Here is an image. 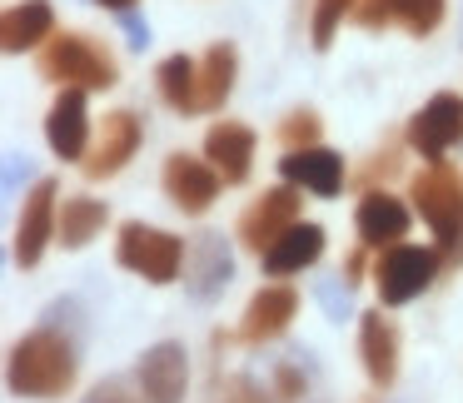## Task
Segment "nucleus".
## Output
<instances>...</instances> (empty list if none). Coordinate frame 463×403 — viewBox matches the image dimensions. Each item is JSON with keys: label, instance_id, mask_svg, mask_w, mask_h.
<instances>
[{"label": "nucleus", "instance_id": "nucleus-1", "mask_svg": "<svg viewBox=\"0 0 463 403\" xmlns=\"http://www.w3.org/2000/svg\"><path fill=\"white\" fill-rule=\"evenodd\" d=\"M5 379H11V393H21V398H55V393H65L71 379H75L71 339H61L55 329L25 333V339L11 349Z\"/></svg>", "mask_w": 463, "mask_h": 403}, {"label": "nucleus", "instance_id": "nucleus-2", "mask_svg": "<svg viewBox=\"0 0 463 403\" xmlns=\"http://www.w3.org/2000/svg\"><path fill=\"white\" fill-rule=\"evenodd\" d=\"M413 204H419V214L429 220V230L439 234L443 249H458L463 244V180L458 170H449V164H433V170H423L419 180H413Z\"/></svg>", "mask_w": 463, "mask_h": 403}, {"label": "nucleus", "instance_id": "nucleus-3", "mask_svg": "<svg viewBox=\"0 0 463 403\" xmlns=\"http://www.w3.org/2000/svg\"><path fill=\"white\" fill-rule=\"evenodd\" d=\"M41 70L51 80H61L65 90H105V85H115V61L90 35H61V41H51V51L41 55Z\"/></svg>", "mask_w": 463, "mask_h": 403}, {"label": "nucleus", "instance_id": "nucleus-4", "mask_svg": "<svg viewBox=\"0 0 463 403\" xmlns=\"http://www.w3.org/2000/svg\"><path fill=\"white\" fill-rule=\"evenodd\" d=\"M120 264L145 274L150 284H170L184 264V244L165 230H150V224H125L120 230Z\"/></svg>", "mask_w": 463, "mask_h": 403}, {"label": "nucleus", "instance_id": "nucleus-5", "mask_svg": "<svg viewBox=\"0 0 463 403\" xmlns=\"http://www.w3.org/2000/svg\"><path fill=\"white\" fill-rule=\"evenodd\" d=\"M433 269H439V259H433L429 249H413V244H399V249H389V254L379 259V269H373L379 299L389 304V309H399V304L419 299V294L433 284Z\"/></svg>", "mask_w": 463, "mask_h": 403}, {"label": "nucleus", "instance_id": "nucleus-6", "mask_svg": "<svg viewBox=\"0 0 463 403\" xmlns=\"http://www.w3.org/2000/svg\"><path fill=\"white\" fill-rule=\"evenodd\" d=\"M299 224V184H274V190H264L260 200L244 210V220H240V239L250 244V249H269L274 239H279L284 230H294Z\"/></svg>", "mask_w": 463, "mask_h": 403}, {"label": "nucleus", "instance_id": "nucleus-7", "mask_svg": "<svg viewBox=\"0 0 463 403\" xmlns=\"http://www.w3.org/2000/svg\"><path fill=\"white\" fill-rule=\"evenodd\" d=\"M458 140H463V100L458 95H433L409 125V145L423 160H443Z\"/></svg>", "mask_w": 463, "mask_h": 403}, {"label": "nucleus", "instance_id": "nucleus-8", "mask_svg": "<svg viewBox=\"0 0 463 403\" xmlns=\"http://www.w3.org/2000/svg\"><path fill=\"white\" fill-rule=\"evenodd\" d=\"M55 220H61V184L41 180L31 194H25V214H21V230H15V264H41L45 244L55 234Z\"/></svg>", "mask_w": 463, "mask_h": 403}, {"label": "nucleus", "instance_id": "nucleus-9", "mask_svg": "<svg viewBox=\"0 0 463 403\" xmlns=\"http://www.w3.org/2000/svg\"><path fill=\"white\" fill-rule=\"evenodd\" d=\"M140 398L145 403H180L184 398V383H190V359H184L180 343H155V349L140 353Z\"/></svg>", "mask_w": 463, "mask_h": 403}, {"label": "nucleus", "instance_id": "nucleus-10", "mask_svg": "<svg viewBox=\"0 0 463 403\" xmlns=\"http://www.w3.org/2000/svg\"><path fill=\"white\" fill-rule=\"evenodd\" d=\"M220 170L204 160H194V155H170V164H165V190H170V200L180 204L184 214H204L214 204V194H220Z\"/></svg>", "mask_w": 463, "mask_h": 403}, {"label": "nucleus", "instance_id": "nucleus-11", "mask_svg": "<svg viewBox=\"0 0 463 403\" xmlns=\"http://www.w3.org/2000/svg\"><path fill=\"white\" fill-rule=\"evenodd\" d=\"M204 160L220 170L224 184H244L250 180V164H254V130L250 125H234V120L210 125V135H204Z\"/></svg>", "mask_w": 463, "mask_h": 403}, {"label": "nucleus", "instance_id": "nucleus-12", "mask_svg": "<svg viewBox=\"0 0 463 403\" xmlns=\"http://www.w3.org/2000/svg\"><path fill=\"white\" fill-rule=\"evenodd\" d=\"M279 174L289 184H299V190H314V194H339L344 184V160L334 150H319V145H304V150H289L279 160Z\"/></svg>", "mask_w": 463, "mask_h": 403}, {"label": "nucleus", "instance_id": "nucleus-13", "mask_svg": "<svg viewBox=\"0 0 463 403\" xmlns=\"http://www.w3.org/2000/svg\"><path fill=\"white\" fill-rule=\"evenodd\" d=\"M85 135H90L85 90H61V100L51 105V120H45V140H51V150L61 155V160H80Z\"/></svg>", "mask_w": 463, "mask_h": 403}, {"label": "nucleus", "instance_id": "nucleus-14", "mask_svg": "<svg viewBox=\"0 0 463 403\" xmlns=\"http://www.w3.org/2000/svg\"><path fill=\"white\" fill-rule=\"evenodd\" d=\"M140 150V120L135 115H105V130H100V145H95V155L85 160V174L90 180H105V174L125 170V160Z\"/></svg>", "mask_w": 463, "mask_h": 403}, {"label": "nucleus", "instance_id": "nucleus-15", "mask_svg": "<svg viewBox=\"0 0 463 403\" xmlns=\"http://www.w3.org/2000/svg\"><path fill=\"white\" fill-rule=\"evenodd\" d=\"M359 353H364V369L379 389H389L393 373H399V333L383 314H359Z\"/></svg>", "mask_w": 463, "mask_h": 403}, {"label": "nucleus", "instance_id": "nucleus-16", "mask_svg": "<svg viewBox=\"0 0 463 403\" xmlns=\"http://www.w3.org/2000/svg\"><path fill=\"white\" fill-rule=\"evenodd\" d=\"M294 309H299V294L284 289V284H269V289H260L250 299V309H244V339L250 343H264L274 339V333L289 329Z\"/></svg>", "mask_w": 463, "mask_h": 403}, {"label": "nucleus", "instance_id": "nucleus-17", "mask_svg": "<svg viewBox=\"0 0 463 403\" xmlns=\"http://www.w3.org/2000/svg\"><path fill=\"white\" fill-rule=\"evenodd\" d=\"M51 31H55L51 0H25V5H11V11H5V21H0V45L11 55H21V51H31V45H41Z\"/></svg>", "mask_w": 463, "mask_h": 403}, {"label": "nucleus", "instance_id": "nucleus-18", "mask_svg": "<svg viewBox=\"0 0 463 403\" xmlns=\"http://www.w3.org/2000/svg\"><path fill=\"white\" fill-rule=\"evenodd\" d=\"M409 234V210L393 194H364L359 200V239L364 244H393Z\"/></svg>", "mask_w": 463, "mask_h": 403}, {"label": "nucleus", "instance_id": "nucleus-19", "mask_svg": "<svg viewBox=\"0 0 463 403\" xmlns=\"http://www.w3.org/2000/svg\"><path fill=\"white\" fill-rule=\"evenodd\" d=\"M324 254V230L319 224H294V230H284L279 239L264 249V269L269 274H294L304 269V264H314Z\"/></svg>", "mask_w": 463, "mask_h": 403}, {"label": "nucleus", "instance_id": "nucleus-20", "mask_svg": "<svg viewBox=\"0 0 463 403\" xmlns=\"http://www.w3.org/2000/svg\"><path fill=\"white\" fill-rule=\"evenodd\" d=\"M105 220H110V210H105L100 200H85V194H75V200L61 204V220H55V239L65 244V249H85V244L95 239V234L105 230Z\"/></svg>", "mask_w": 463, "mask_h": 403}, {"label": "nucleus", "instance_id": "nucleus-21", "mask_svg": "<svg viewBox=\"0 0 463 403\" xmlns=\"http://www.w3.org/2000/svg\"><path fill=\"white\" fill-rule=\"evenodd\" d=\"M230 274H234V264H230L224 239H220V234H204L200 249H194V284H190V294H194V299H214V294L230 284Z\"/></svg>", "mask_w": 463, "mask_h": 403}, {"label": "nucleus", "instance_id": "nucleus-22", "mask_svg": "<svg viewBox=\"0 0 463 403\" xmlns=\"http://www.w3.org/2000/svg\"><path fill=\"white\" fill-rule=\"evenodd\" d=\"M155 80H160V95L175 105V110H184V115L200 110V65H194L190 55H170Z\"/></svg>", "mask_w": 463, "mask_h": 403}, {"label": "nucleus", "instance_id": "nucleus-23", "mask_svg": "<svg viewBox=\"0 0 463 403\" xmlns=\"http://www.w3.org/2000/svg\"><path fill=\"white\" fill-rule=\"evenodd\" d=\"M234 85V45H210L200 61V110H220Z\"/></svg>", "mask_w": 463, "mask_h": 403}, {"label": "nucleus", "instance_id": "nucleus-24", "mask_svg": "<svg viewBox=\"0 0 463 403\" xmlns=\"http://www.w3.org/2000/svg\"><path fill=\"white\" fill-rule=\"evenodd\" d=\"M389 5H393V15H399L413 35H429L433 25L443 21V0H389Z\"/></svg>", "mask_w": 463, "mask_h": 403}, {"label": "nucleus", "instance_id": "nucleus-25", "mask_svg": "<svg viewBox=\"0 0 463 403\" xmlns=\"http://www.w3.org/2000/svg\"><path fill=\"white\" fill-rule=\"evenodd\" d=\"M349 11H354V0H319V5H314V45H319V51L334 41V25Z\"/></svg>", "mask_w": 463, "mask_h": 403}, {"label": "nucleus", "instance_id": "nucleus-26", "mask_svg": "<svg viewBox=\"0 0 463 403\" xmlns=\"http://www.w3.org/2000/svg\"><path fill=\"white\" fill-rule=\"evenodd\" d=\"M314 135H319V120H314L309 110L289 115V125H284V140H289V150H304V145H314Z\"/></svg>", "mask_w": 463, "mask_h": 403}, {"label": "nucleus", "instance_id": "nucleus-27", "mask_svg": "<svg viewBox=\"0 0 463 403\" xmlns=\"http://www.w3.org/2000/svg\"><path fill=\"white\" fill-rule=\"evenodd\" d=\"M85 403H135V398L125 393L120 379H105V383H95V389H90V398H85Z\"/></svg>", "mask_w": 463, "mask_h": 403}, {"label": "nucleus", "instance_id": "nucleus-28", "mask_svg": "<svg viewBox=\"0 0 463 403\" xmlns=\"http://www.w3.org/2000/svg\"><path fill=\"white\" fill-rule=\"evenodd\" d=\"M21 170L31 174V155H5V194H15V184H21Z\"/></svg>", "mask_w": 463, "mask_h": 403}, {"label": "nucleus", "instance_id": "nucleus-29", "mask_svg": "<svg viewBox=\"0 0 463 403\" xmlns=\"http://www.w3.org/2000/svg\"><path fill=\"white\" fill-rule=\"evenodd\" d=\"M125 31H130V45H135V51H145V45H150V25H145L140 15L125 11Z\"/></svg>", "mask_w": 463, "mask_h": 403}, {"label": "nucleus", "instance_id": "nucleus-30", "mask_svg": "<svg viewBox=\"0 0 463 403\" xmlns=\"http://www.w3.org/2000/svg\"><path fill=\"white\" fill-rule=\"evenodd\" d=\"M100 5H105V11H120V15H125V11L135 5V0H100Z\"/></svg>", "mask_w": 463, "mask_h": 403}]
</instances>
